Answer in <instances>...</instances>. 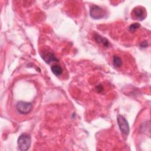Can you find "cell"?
Wrapping results in <instances>:
<instances>
[{
	"label": "cell",
	"instance_id": "cell-1",
	"mask_svg": "<svg viewBox=\"0 0 151 151\" xmlns=\"http://www.w3.org/2000/svg\"><path fill=\"white\" fill-rule=\"evenodd\" d=\"M17 143L19 150L25 151L28 150L31 143V139L30 136L26 133L21 134L18 139Z\"/></svg>",
	"mask_w": 151,
	"mask_h": 151
},
{
	"label": "cell",
	"instance_id": "cell-2",
	"mask_svg": "<svg viewBox=\"0 0 151 151\" xmlns=\"http://www.w3.org/2000/svg\"><path fill=\"white\" fill-rule=\"evenodd\" d=\"M90 14L93 18L99 19L104 18L106 14V12L100 6L94 5L90 8Z\"/></svg>",
	"mask_w": 151,
	"mask_h": 151
},
{
	"label": "cell",
	"instance_id": "cell-3",
	"mask_svg": "<svg viewBox=\"0 0 151 151\" xmlns=\"http://www.w3.org/2000/svg\"><path fill=\"white\" fill-rule=\"evenodd\" d=\"M117 123L121 132L124 135H128L129 133V126L126 118L122 115H119L117 117Z\"/></svg>",
	"mask_w": 151,
	"mask_h": 151
},
{
	"label": "cell",
	"instance_id": "cell-4",
	"mask_svg": "<svg viewBox=\"0 0 151 151\" xmlns=\"http://www.w3.org/2000/svg\"><path fill=\"white\" fill-rule=\"evenodd\" d=\"M17 109L21 114H26L29 113L32 109V105L31 103L19 101L17 104Z\"/></svg>",
	"mask_w": 151,
	"mask_h": 151
},
{
	"label": "cell",
	"instance_id": "cell-5",
	"mask_svg": "<svg viewBox=\"0 0 151 151\" xmlns=\"http://www.w3.org/2000/svg\"><path fill=\"white\" fill-rule=\"evenodd\" d=\"M133 14L136 18L140 21L144 19L146 17L145 11L142 7L140 6H137L135 8L133 11Z\"/></svg>",
	"mask_w": 151,
	"mask_h": 151
},
{
	"label": "cell",
	"instance_id": "cell-6",
	"mask_svg": "<svg viewBox=\"0 0 151 151\" xmlns=\"http://www.w3.org/2000/svg\"><path fill=\"white\" fill-rule=\"evenodd\" d=\"M41 57L45 61V62L48 64L53 61H58V59L55 58L54 54L52 52L49 51L42 52V54H41Z\"/></svg>",
	"mask_w": 151,
	"mask_h": 151
},
{
	"label": "cell",
	"instance_id": "cell-7",
	"mask_svg": "<svg viewBox=\"0 0 151 151\" xmlns=\"http://www.w3.org/2000/svg\"><path fill=\"white\" fill-rule=\"evenodd\" d=\"M94 38L97 43L101 44L104 47H109L110 45V42L106 38H104L97 34H94Z\"/></svg>",
	"mask_w": 151,
	"mask_h": 151
},
{
	"label": "cell",
	"instance_id": "cell-8",
	"mask_svg": "<svg viewBox=\"0 0 151 151\" xmlns=\"http://www.w3.org/2000/svg\"><path fill=\"white\" fill-rule=\"evenodd\" d=\"M51 71L53 73V74L57 76H60L63 72V69H62L61 67L58 64L52 65L51 67Z\"/></svg>",
	"mask_w": 151,
	"mask_h": 151
},
{
	"label": "cell",
	"instance_id": "cell-9",
	"mask_svg": "<svg viewBox=\"0 0 151 151\" xmlns=\"http://www.w3.org/2000/svg\"><path fill=\"white\" fill-rule=\"evenodd\" d=\"M113 65L116 67H120V66H122V61L121 60V58L117 56V55H114L113 57Z\"/></svg>",
	"mask_w": 151,
	"mask_h": 151
},
{
	"label": "cell",
	"instance_id": "cell-10",
	"mask_svg": "<svg viewBox=\"0 0 151 151\" xmlns=\"http://www.w3.org/2000/svg\"><path fill=\"white\" fill-rule=\"evenodd\" d=\"M140 24L137 22H136V23H133L132 24H131L129 27V31L131 32H134L138 28L140 27Z\"/></svg>",
	"mask_w": 151,
	"mask_h": 151
},
{
	"label": "cell",
	"instance_id": "cell-11",
	"mask_svg": "<svg viewBox=\"0 0 151 151\" xmlns=\"http://www.w3.org/2000/svg\"><path fill=\"white\" fill-rule=\"evenodd\" d=\"M140 46L142 47H143V48H145V47H146L147 46V42H142V44H140Z\"/></svg>",
	"mask_w": 151,
	"mask_h": 151
}]
</instances>
